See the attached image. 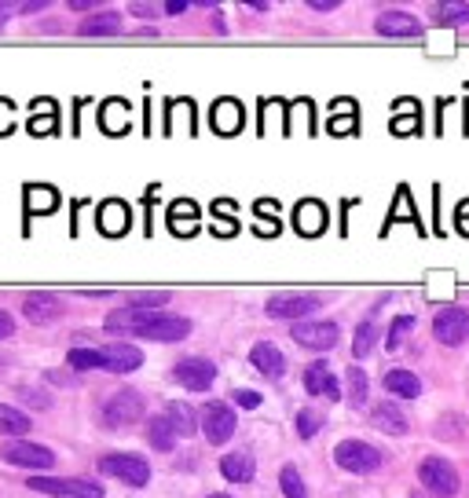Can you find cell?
Returning <instances> with one entry per match:
<instances>
[{
  "label": "cell",
  "mask_w": 469,
  "mask_h": 498,
  "mask_svg": "<svg viewBox=\"0 0 469 498\" xmlns=\"http://www.w3.org/2000/svg\"><path fill=\"white\" fill-rule=\"evenodd\" d=\"M143 410H147L143 396H140L136 389H121V392H114V396L103 399V425H107V429L136 425V421L143 418Z\"/></svg>",
  "instance_id": "cell-1"
},
{
  "label": "cell",
  "mask_w": 469,
  "mask_h": 498,
  "mask_svg": "<svg viewBox=\"0 0 469 498\" xmlns=\"http://www.w3.org/2000/svg\"><path fill=\"white\" fill-rule=\"evenodd\" d=\"M334 462H338L341 469H349V472L367 476V472H378V469H381V451L370 447V443H363V440H341V443L334 447Z\"/></svg>",
  "instance_id": "cell-2"
},
{
  "label": "cell",
  "mask_w": 469,
  "mask_h": 498,
  "mask_svg": "<svg viewBox=\"0 0 469 498\" xmlns=\"http://www.w3.org/2000/svg\"><path fill=\"white\" fill-rule=\"evenodd\" d=\"M418 480H422L436 498H454V494H458V472H454V465H451L447 458H436V454L422 458V462H418Z\"/></svg>",
  "instance_id": "cell-3"
},
{
  "label": "cell",
  "mask_w": 469,
  "mask_h": 498,
  "mask_svg": "<svg viewBox=\"0 0 469 498\" xmlns=\"http://www.w3.org/2000/svg\"><path fill=\"white\" fill-rule=\"evenodd\" d=\"M34 491L52 494V498H103V487L92 480H74V476H34Z\"/></svg>",
  "instance_id": "cell-4"
},
{
  "label": "cell",
  "mask_w": 469,
  "mask_h": 498,
  "mask_svg": "<svg viewBox=\"0 0 469 498\" xmlns=\"http://www.w3.org/2000/svg\"><path fill=\"white\" fill-rule=\"evenodd\" d=\"M99 472H107V476H118V480H125L129 487H143L147 480H151V465H147V458H140V454H103L99 458Z\"/></svg>",
  "instance_id": "cell-5"
},
{
  "label": "cell",
  "mask_w": 469,
  "mask_h": 498,
  "mask_svg": "<svg viewBox=\"0 0 469 498\" xmlns=\"http://www.w3.org/2000/svg\"><path fill=\"white\" fill-rule=\"evenodd\" d=\"M433 337H436L440 345H447V348L465 345V341H469V312L458 308V305H447L443 312H436V319H433Z\"/></svg>",
  "instance_id": "cell-6"
},
{
  "label": "cell",
  "mask_w": 469,
  "mask_h": 498,
  "mask_svg": "<svg viewBox=\"0 0 469 498\" xmlns=\"http://www.w3.org/2000/svg\"><path fill=\"white\" fill-rule=\"evenodd\" d=\"M187 334H191V323H187V319L151 312V316H143V323L136 327L132 337H147V341H183Z\"/></svg>",
  "instance_id": "cell-7"
},
{
  "label": "cell",
  "mask_w": 469,
  "mask_h": 498,
  "mask_svg": "<svg viewBox=\"0 0 469 498\" xmlns=\"http://www.w3.org/2000/svg\"><path fill=\"white\" fill-rule=\"evenodd\" d=\"M0 458H5L8 465H19V469H52L56 465V454L41 443H30V440H16L8 443L5 451H0Z\"/></svg>",
  "instance_id": "cell-8"
},
{
  "label": "cell",
  "mask_w": 469,
  "mask_h": 498,
  "mask_svg": "<svg viewBox=\"0 0 469 498\" xmlns=\"http://www.w3.org/2000/svg\"><path fill=\"white\" fill-rule=\"evenodd\" d=\"M234 429H239V425H234V410L227 403H220V399L205 403V410H202V432H205L209 443H227L234 436Z\"/></svg>",
  "instance_id": "cell-9"
},
{
  "label": "cell",
  "mask_w": 469,
  "mask_h": 498,
  "mask_svg": "<svg viewBox=\"0 0 469 498\" xmlns=\"http://www.w3.org/2000/svg\"><path fill=\"white\" fill-rule=\"evenodd\" d=\"M172 378L191 392H205L216 381V367L209 359H202V356H187V359H180L172 367Z\"/></svg>",
  "instance_id": "cell-10"
},
{
  "label": "cell",
  "mask_w": 469,
  "mask_h": 498,
  "mask_svg": "<svg viewBox=\"0 0 469 498\" xmlns=\"http://www.w3.org/2000/svg\"><path fill=\"white\" fill-rule=\"evenodd\" d=\"M316 308H319L316 294H276L268 301V316L272 319H301V316H308Z\"/></svg>",
  "instance_id": "cell-11"
},
{
  "label": "cell",
  "mask_w": 469,
  "mask_h": 498,
  "mask_svg": "<svg viewBox=\"0 0 469 498\" xmlns=\"http://www.w3.org/2000/svg\"><path fill=\"white\" fill-rule=\"evenodd\" d=\"M338 337H341L338 323H323V319H319V323H297V327H294V341L305 345V348H316V352L334 348Z\"/></svg>",
  "instance_id": "cell-12"
},
{
  "label": "cell",
  "mask_w": 469,
  "mask_h": 498,
  "mask_svg": "<svg viewBox=\"0 0 469 498\" xmlns=\"http://www.w3.org/2000/svg\"><path fill=\"white\" fill-rule=\"evenodd\" d=\"M374 30L381 37H422L425 34V26L414 16H407V12H385V16H378Z\"/></svg>",
  "instance_id": "cell-13"
},
{
  "label": "cell",
  "mask_w": 469,
  "mask_h": 498,
  "mask_svg": "<svg viewBox=\"0 0 469 498\" xmlns=\"http://www.w3.org/2000/svg\"><path fill=\"white\" fill-rule=\"evenodd\" d=\"M103 363H107L110 374H129V370H136L143 363V352L136 345H129V341H114V345L103 348Z\"/></svg>",
  "instance_id": "cell-14"
},
{
  "label": "cell",
  "mask_w": 469,
  "mask_h": 498,
  "mask_svg": "<svg viewBox=\"0 0 469 498\" xmlns=\"http://www.w3.org/2000/svg\"><path fill=\"white\" fill-rule=\"evenodd\" d=\"M250 363H254L257 374H265V378H283V374H287V359H283V352H279L272 341H257V345L250 348Z\"/></svg>",
  "instance_id": "cell-15"
},
{
  "label": "cell",
  "mask_w": 469,
  "mask_h": 498,
  "mask_svg": "<svg viewBox=\"0 0 469 498\" xmlns=\"http://www.w3.org/2000/svg\"><path fill=\"white\" fill-rule=\"evenodd\" d=\"M305 389L312 392V396H327V399H338L341 396V385H338V378H334V370L319 359V363H308V370H305Z\"/></svg>",
  "instance_id": "cell-16"
},
{
  "label": "cell",
  "mask_w": 469,
  "mask_h": 498,
  "mask_svg": "<svg viewBox=\"0 0 469 498\" xmlns=\"http://www.w3.org/2000/svg\"><path fill=\"white\" fill-rule=\"evenodd\" d=\"M294 223H297L301 234H319V231L327 227V209H323V202L305 198V202L294 209Z\"/></svg>",
  "instance_id": "cell-17"
},
{
  "label": "cell",
  "mask_w": 469,
  "mask_h": 498,
  "mask_svg": "<svg viewBox=\"0 0 469 498\" xmlns=\"http://www.w3.org/2000/svg\"><path fill=\"white\" fill-rule=\"evenodd\" d=\"M23 312H26V319L30 323H56L63 312H59V301L52 297V294H30L26 301H23Z\"/></svg>",
  "instance_id": "cell-18"
},
{
  "label": "cell",
  "mask_w": 469,
  "mask_h": 498,
  "mask_svg": "<svg viewBox=\"0 0 469 498\" xmlns=\"http://www.w3.org/2000/svg\"><path fill=\"white\" fill-rule=\"evenodd\" d=\"M220 472L231 483H250L254 480V458L246 451H231V454L220 458Z\"/></svg>",
  "instance_id": "cell-19"
},
{
  "label": "cell",
  "mask_w": 469,
  "mask_h": 498,
  "mask_svg": "<svg viewBox=\"0 0 469 498\" xmlns=\"http://www.w3.org/2000/svg\"><path fill=\"white\" fill-rule=\"evenodd\" d=\"M213 129L220 132V136H234L243 129V107L234 103V99H220L216 107H213Z\"/></svg>",
  "instance_id": "cell-20"
},
{
  "label": "cell",
  "mask_w": 469,
  "mask_h": 498,
  "mask_svg": "<svg viewBox=\"0 0 469 498\" xmlns=\"http://www.w3.org/2000/svg\"><path fill=\"white\" fill-rule=\"evenodd\" d=\"M99 227H103V234H125V227H129V205L125 202H103L99 205Z\"/></svg>",
  "instance_id": "cell-21"
},
{
  "label": "cell",
  "mask_w": 469,
  "mask_h": 498,
  "mask_svg": "<svg viewBox=\"0 0 469 498\" xmlns=\"http://www.w3.org/2000/svg\"><path fill=\"white\" fill-rule=\"evenodd\" d=\"M385 389H389L396 399H418L422 381H418L411 370H389V374H385Z\"/></svg>",
  "instance_id": "cell-22"
},
{
  "label": "cell",
  "mask_w": 469,
  "mask_h": 498,
  "mask_svg": "<svg viewBox=\"0 0 469 498\" xmlns=\"http://www.w3.org/2000/svg\"><path fill=\"white\" fill-rule=\"evenodd\" d=\"M370 421L381 429V432H392V436H403L407 432V418L396 410V403H378L370 410Z\"/></svg>",
  "instance_id": "cell-23"
},
{
  "label": "cell",
  "mask_w": 469,
  "mask_h": 498,
  "mask_svg": "<svg viewBox=\"0 0 469 498\" xmlns=\"http://www.w3.org/2000/svg\"><path fill=\"white\" fill-rule=\"evenodd\" d=\"M147 440H151V447H158V451H172V447H176V429H172V421H169L165 414L151 418V421H147Z\"/></svg>",
  "instance_id": "cell-24"
},
{
  "label": "cell",
  "mask_w": 469,
  "mask_h": 498,
  "mask_svg": "<svg viewBox=\"0 0 469 498\" xmlns=\"http://www.w3.org/2000/svg\"><path fill=\"white\" fill-rule=\"evenodd\" d=\"M169 227L180 231V234H191L198 227V205L194 202H176L169 209Z\"/></svg>",
  "instance_id": "cell-25"
},
{
  "label": "cell",
  "mask_w": 469,
  "mask_h": 498,
  "mask_svg": "<svg viewBox=\"0 0 469 498\" xmlns=\"http://www.w3.org/2000/svg\"><path fill=\"white\" fill-rule=\"evenodd\" d=\"M30 432V418L8 403H0V436H26Z\"/></svg>",
  "instance_id": "cell-26"
},
{
  "label": "cell",
  "mask_w": 469,
  "mask_h": 498,
  "mask_svg": "<svg viewBox=\"0 0 469 498\" xmlns=\"http://www.w3.org/2000/svg\"><path fill=\"white\" fill-rule=\"evenodd\" d=\"M118 30H121V16H118V12H99V16H92V19L81 23V34H85V37L118 34Z\"/></svg>",
  "instance_id": "cell-27"
},
{
  "label": "cell",
  "mask_w": 469,
  "mask_h": 498,
  "mask_svg": "<svg viewBox=\"0 0 469 498\" xmlns=\"http://www.w3.org/2000/svg\"><path fill=\"white\" fill-rule=\"evenodd\" d=\"M56 205H59V194H56L52 187H45V183L26 187V209H30V213H52Z\"/></svg>",
  "instance_id": "cell-28"
},
{
  "label": "cell",
  "mask_w": 469,
  "mask_h": 498,
  "mask_svg": "<svg viewBox=\"0 0 469 498\" xmlns=\"http://www.w3.org/2000/svg\"><path fill=\"white\" fill-rule=\"evenodd\" d=\"M433 19L440 26H465L469 23V5L454 0V5H433Z\"/></svg>",
  "instance_id": "cell-29"
},
{
  "label": "cell",
  "mask_w": 469,
  "mask_h": 498,
  "mask_svg": "<svg viewBox=\"0 0 469 498\" xmlns=\"http://www.w3.org/2000/svg\"><path fill=\"white\" fill-rule=\"evenodd\" d=\"M103 129H107L110 136H118V132L129 129V107H125L121 99H110V103L103 107Z\"/></svg>",
  "instance_id": "cell-30"
},
{
  "label": "cell",
  "mask_w": 469,
  "mask_h": 498,
  "mask_svg": "<svg viewBox=\"0 0 469 498\" xmlns=\"http://www.w3.org/2000/svg\"><path fill=\"white\" fill-rule=\"evenodd\" d=\"M67 359H70L74 370H107V363H103V348H74Z\"/></svg>",
  "instance_id": "cell-31"
},
{
  "label": "cell",
  "mask_w": 469,
  "mask_h": 498,
  "mask_svg": "<svg viewBox=\"0 0 469 498\" xmlns=\"http://www.w3.org/2000/svg\"><path fill=\"white\" fill-rule=\"evenodd\" d=\"M165 418L172 421V429H176V436H191L198 425H194V414L183 407V403H169L165 407Z\"/></svg>",
  "instance_id": "cell-32"
},
{
  "label": "cell",
  "mask_w": 469,
  "mask_h": 498,
  "mask_svg": "<svg viewBox=\"0 0 469 498\" xmlns=\"http://www.w3.org/2000/svg\"><path fill=\"white\" fill-rule=\"evenodd\" d=\"M330 132L338 136V132H356V110H352V103L349 99H341V103H334V118H330Z\"/></svg>",
  "instance_id": "cell-33"
},
{
  "label": "cell",
  "mask_w": 469,
  "mask_h": 498,
  "mask_svg": "<svg viewBox=\"0 0 469 498\" xmlns=\"http://www.w3.org/2000/svg\"><path fill=\"white\" fill-rule=\"evenodd\" d=\"M169 297H172L169 290H140V294H129V305L140 312H151V308H162Z\"/></svg>",
  "instance_id": "cell-34"
},
{
  "label": "cell",
  "mask_w": 469,
  "mask_h": 498,
  "mask_svg": "<svg viewBox=\"0 0 469 498\" xmlns=\"http://www.w3.org/2000/svg\"><path fill=\"white\" fill-rule=\"evenodd\" d=\"M279 487H283V494H287V498H308L305 480H301V472H297L294 465H287V469L279 472Z\"/></svg>",
  "instance_id": "cell-35"
},
{
  "label": "cell",
  "mask_w": 469,
  "mask_h": 498,
  "mask_svg": "<svg viewBox=\"0 0 469 498\" xmlns=\"http://www.w3.org/2000/svg\"><path fill=\"white\" fill-rule=\"evenodd\" d=\"M374 337H378L374 323H370V319H367V323H360V330H356V341H352V356H356V359H363V356L374 348Z\"/></svg>",
  "instance_id": "cell-36"
},
{
  "label": "cell",
  "mask_w": 469,
  "mask_h": 498,
  "mask_svg": "<svg viewBox=\"0 0 469 498\" xmlns=\"http://www.w3.org/2000/svg\"><path fill=\"white\" fill-rule=\"evenodd\" d=\"M349 389H352V403H356V407H367V392H370V385H367V374H363L360 367L349 370Z\"/></svg>",
  "instance_id": "cell-37"
},
{
  "label": "cell",
  "mask_w": 469,
  "mask_h": 498,
  "mask_svg": "<svg viewBox=\"0 0 469 498\" xmlns=\"http://www.w3.org/2000/svg\"><path fill=\"white\" fill-rule=\"evenodd\" d=\"M37 110H41V114L30 121V125H34V132H52V129L59 125V118L52 114V103H48V99H41V103H37Z\"/></svg>",
  "instance_id": "cell-38"
},
{
  "label": "cell",
  "mask_w": 469,
  "mask_h": 498,
  "mask_svg": "<svg viewBox=\"0 0 469 498\" xmlns=\"http://www.w3.org/2000/svg\"><path fill=\"white\" fill-rule=\"evenodd\" d=\"M414 330V316H400L396 323H392V330H389V348L396 352L400 345H403V337Z\"/></svg>",
  "instance_id": "cell-39"
},
{
  "label": "cell",
  "mask_w": 469,
  "mask_h": 498,
  "mask_svg": "<svg viewBox=\"0 0 469 498\" xmlns=\"http://www.w3.org/2000/svg\"><path fill=\"white\" fill-rule=\"evenodd\" d=\"M319 429H323V418H319L316 410H301V414H297V432H301L305 440H312Z\"/></svg>",
  "instance_id": "cell-40"
},
{
  "label": "cell",
  "mask_w": 469,
  "mask_h": 498,
  "mask_svg": "<svg viewBox=\"0 0 469 498\" xmlns=\"http://www.w3.org/2000/svg\"><path fill=\"white\" fill-rule=\"evenodd\" d=\"M231 399L239 403V407H246V410H257V407H261V392H254V389H234Z\"/></svg>",
  "instance_id": "cell-41"
},
{
  "label": "cell",
  "mask_w": 469,
  "mask_h": 498,
  "mask_svg": "<svg viewBox=\"0 0 469 498\" xmlns=\"http://www.w3.org/2000/svg\"><path fill=\"white\" fill-rule=\"evenodd\" d=\"M12 125H16L12 103H8V99H0V132H12Z\"/></svg>",
  "instance_id": "cell-42"
},
{
  "label": "cell",
  "mask_w": 469,
  "mask_h": 498,
  "mask_svg": "<svg viewBox=\"0 0 469 498\" xmlns=\"http://www.w3.org/2000/svg\"><path fill=\"white\" fill-rule=\"evenodd\" d=\"M418 129V114H407L400 121H392V132H414Z\"/></svg>",
  "instance_id": "cell-43"
},
{
  "label": "cell",
  "mask_w": 469,
  "mask_h": 498,
  "mask_svg": "<svg viewBox=\"0 0 469 498\" xmlns=\"http://www.w3.org/2000/svg\"><path fill=\"white\" fill-rule=\"evenodd\" d=\"M12 330H16L12 316H8V312H0V337H12Z\"/></svg>",
  "instance_id": "cell-44"
},
{
  "label": "cell",
  "mask_w": 469,
  "mask_h": 498,
  "mask_svg": "<svg viewBox=\"0 0 469 498\" xmlns=\"http://www.w3.org/2000/svg\"><path fill=\"white\" fill-rule=\"evenodd\" d=\"M458 223H462V231L469 234V202H462V205H458Z\"/></svg>",
  "instance_id": "cell-45"
},
{
  "label": "cell",
  "mask_w": 469,
  "mask_h": 498,
  "mask_svg": "<svg viewBox=\"0 0 469 498\" xmlns=\"http://www.w3.org/2000/svg\"><path fill=\"white\" fill-rule=\"evenodd\" d=\"M312 8H316V12H334L338 0H312Z\"/></svg>",
  "instance_id": "cell-46"
},
{
  "label": "cell",
  "mask_w": 469,
  "mask_h": 498,
  "mask_svg": "<svg viewBox=\"0 0 469 498\" xmlns=\"http://www.w3.org/2000/svg\"><path fill=\"white\" fill-rule=\"evenodd\" d=\"M183 8H187L183 0H169V5H165V12H169V16H176V12H183Z\"/></svg>",
  "instance_id": "cell-47"
},
{
  "label": "cell",
  "mask_w": 469,
  "mask_h": 498,
  "mask_svg": "<svg viewBox=\"0 0 469 498\" xmlns=\"http://www.w3.org/2000/svg\"><path fill=\"white\" fill-rule=\"evenodd\" d=\"M209 498H231V494H209Z\"/></svg>",
  "instance_id": "cell-48"
},
{
  "label": "cell",
  "mask_w": 469,
  "mask_h": 498,
  "mask_svg": "<svg viewBox=\"0 0 469 498\" xmlns=\"http://www.w3.org/2000/svg\"><path fill=\"white\" fill-rule=\"evenodd\" d=\"M0 16H5V8H0Z\"/></svg>",
  "instance_id": "cell-49"
}]
</instances>
